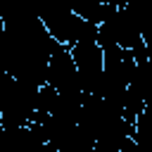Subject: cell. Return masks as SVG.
Wrapping results in <instances>:
<instances>
[{
	"instance_id": "cell-5",
	"label": "cell",
	"mask_w": 152,
	"mask_h": 152,
	"mask_svg": "<svg viewBox=\"0 0 152 152\" xmlns=\"http://www.w3.org/2000/svg\"><path fill=\"white\" fill-rule=\"evenodd\" d=\"M133 142H135L138 152H152V104H147L145 112L135 119Z\"/></svg>"
},
{
	"instance_id": "cell-2",
	"label": "cell",
	"mask_w": 152,
	"mask_h": 152,
	"mask_svg": "<svg viewBox=\"0 0 152 152\" xmlns=\"http://www.w3.org/2000/svg\"><path fill=\"white\" fill-rule=\"evenodd\" d=\"M43 26L48 28V33L66 50H71L86 33V26L88 21H83L74 10L69 7H48V10H40L38 12Z\"/></svg>"
},
{
	"instance_id": "cell-4",
	"label": "cell",
	"mask_w": 152,
	"mask_h": 152,
	"mask_svg": "<svg viewBox=\"0 0 152 152\" xmlns=\"http://www.w3.org/2000/svg\"><path fill=\"white\" fill-rule=\"evenodd\" d=\"M45 86L55 88L62 95H74V93H83L81 90V76L76 69V62L71 57V50L62 48L57 50L50 62H48V74H45Z\"/></svg>"
},
{
	"instance_id": "cell-3",
	"label": "cell",
	"mask_w": 152,
	"mask_h": 152,
	"mask_svg": "<svg viewBox=\"0 0 152 152\" xmlns=\"http://www.w3.org/2000/svg\"><path fill=\"white\" fill-rule=\"evenodd\" d=\"M71 57H74L78 76H81V90L86 95H95L97 83L102 78V71H104V52H102L97 38L78 40L71 48Z\"/></svg>"
},
{
	"instance_id": "cell-8",
	"label": "cell",
	"mask_w": 152,
	"mask_h": 152,
	"mask_svg": "<svg viewBox=\"0 0 152 152\" xmlns=\"http://www.w3.org/2000/svg\"><path fill=\"white\" fill-rule=\"evenodd\" d=\"M0 128H2V112H0Z\"/></svg>"
},
{
	"instance_id": "cell-1",
	"label": "cell",
	"mask_w": 152,
	"mask_h": 152,
	"mask_svg": "<svg viewBox=\"0 0 152 152\" xmlns=\"http://www.w3.org/2000/svg\"><path fill=\"white\" fill-rule=\"evenodd\" d=\"M38 90L36 86L10 81V86L0 95V112H2V126L5 128H24L33 124L36 109H38Z\"/></svg>"
},
{
	"instance_id": "cell-7",
	"label": "cell",
	"mask_w": 152,
	"mask_h": 152,
	"mask_svg": "<svg viewBox=\"0 0 152 152\" xmlns=\"http://www.w3.org/2000/svg\"><path fill=\"white\" fill-rule=\"evenodd\" d=\"M36 152H59V150H57V147H52L50 142H45V145H40V147L36 150Z\"/></svg>"
},
{
	"instance_id": "cell-6",
	"label": "cell",
	"mask_w": 152,
	"mask_h": 152,
	"mask_svg": "<svg viewBox=\"0 0 152 152\" xmlns=\"http://www.w3.org/2000/svg\"><path fill=\"white\" fill-rule=\"evenodd\" d=\"M93 152H124V150H116V147H109V145H95Z\"/></svg>"
}]
</instances>
